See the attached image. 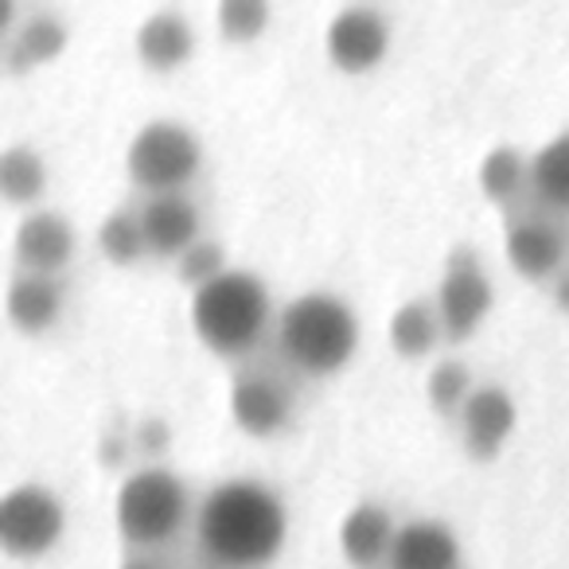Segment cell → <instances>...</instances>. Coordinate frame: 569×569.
Instances as JSON below:
<instances>
[{"mask_svg":"<svg viewBox=\"0 0 569 569\" xmlns=\"http://www.w3.org/2000/svg\"><path fill=\"white\" fill-rule=\"evenodd\" d=\"M191 51H196V36L180 12H157L137 28V56L149 71H176L188 63Z\"/></svg>","mask_w":569,"mask_h":569,"instance_id":"obj_16","label":"cell"},{"mask_svg":"<svg viewBox=\"0 0 569 569\" xmlns=\"http://www.w3.org/2000/svg\"><path fill=\"white\" fill-rule=\"evenodd\" d=\"M67 48V24L56 12H36L24 20L20 36L9 43V67L12 71H32L36 63H51Z\"/></svg>","mask_w":569,"mask_h":569,"instance_id":"obj_18","label":"cell"},{"mask_svg":"<svg viewBox=\"0 0 569 569\" xmlns=\"http://www.w3.org/2000/svg\"><path fill=\"white\" fill-rule=\"evenodd\" d=\"M491 281L483 277L480 261L468 246L452 250L449 269L437 289V312H441V328L449 340H468L480 328V320L491 312Z\"/></svg>","mask_w":569,"mask_h":569,"instance_id":"obj_7","label":"cell"},{"mask_svg":"<svg viewBox=\"0 0 569 569\" xmlns=\"http://www.w3.org/2000/svg\"><path fill=\"white\" fill-rule=\"evenodd\" d=\"M553 305H558L561 312H569V269L558 273V281H553Z\"/></svg>","mask_w":569,"mask_h":569,"instance_id":"obj_29","label":"cell"},{"mask_svg":"<svg viewBox=\"0 0 569 569\" xmlns=\"http://www.w3.org/2000/svg\"><path fill=\"white\" fill-rule=\"evenodd\" d=\"M507 261L530 281H542V277L558 273L561 261H566V238L546 219L511 222V230H507Z\"/></svg>","mask_w":569,"mask_h":569,"instance_id":"obj_14","label":"cell"},{"mask_svg":"<svg viewBox=\"0 0 569 569\" xmlns=\"http://www.w3.org/2000/svg\"><path fill=\"white\" fill-rule=\"evenodd\" d=\"M118 530L133 546H160L180 530L188 515L183 483L168 468H141L118 491Z\"/></svg>","mask_w":569,"mask_h":569,"instance_id":"obj_4","label":"cell"},{"mask_svg":"<svg viewBox=\"0 0 569 569\" xmlns=\"http://www.w3.org/2000/svg\"><path fill=\"white\" fill-rule=\"evenodd\" d=\"M472 390H476L472 375H468V367L457 363V359H445V363H437L433 371H429V379H426L429 406H433L437 413H460L468 398H472Z\"/></svg>","mask_w":569,"mask_h":569,"instance_id":"obj_24","label":"cell"},{"mask_svg":"<svg viewBox=\"0 0 569 569\" xmlns=\"http://www.w3.org/2000/svg\"><path fill=\"white\" fill-rule=\"evenodd\" d=\"M4 309H9V320L20 332L40 336V332H48L59 320V312H63V289H59L51 277L20 273L17 281L9 284V293H4Z\"/></svg>","mask_w":569,"mask_h":569,"instance_id":"obj_17","label":"cell"},{"mask_svg":"<svg viewBox=\"0 0 569 569\" xmlns=\"http://www.w3.org/2000/svg\"><path fill=\"white\" fill-rule=\"evenodd\" d=\"M269 4L266 0H227L219 4V32L230 43H250L266 32Z\"/></svg>","mask_w":569,"mask_h":569,"instance_id":"obj_25","label":"cell"},{"mask_svg":"<svg viewBox=\"0 0 569 569\" xmlns=\"http://www.w3.org/2000/svg\"><path fill=\"white\" fill-rule=\"evenodd\" d=\"M199 160H203L199 141L176 121H149L126 152L129 180L152 196L180 191L199 172Z\"/></svg>","mask_w":569,"mask_h":569,"instance_id":"obj_5","label":"cell"},{"mask_svg":"<svg viewBox=\"0 0 569 569\" xmlns=\"http://www.w3.org/2000/svg\"><path fill=\"white\" fill-rule=\"evenodd\" d=\"M530 188L538 191L546 207L569 211V133L553 137L550 144L535 152L530 160Z\"/></svg>","mask_w":569,"mask_h":569,"instance_id":"obj_20","label":"cell"},{"mask_svg":"<svg viewBox=\"0 0 569 569\" xmlns=\"http://www.w3.org/2000/svg\"><path fill=\"white\" fill-rule=\"evenodd\" d=\"M284 507L266 483L227 480L203 499L196 515L199 550L219 569H261L284 542Z\"/></svg>","mask_w":569,"mask_h":569,"instance_id":"obj_1","label":"cell"},{"mask_svg":"<svg viewBox=\"0 0 569 569\" xmlns=\"http://www.w3.org/2000/svg\"><path fill=\"white\" fill-rule=\"evenodd\" d=\"M230 418L250 437H269L289 426L293 398H289V390L281 382L266 379V375H242L230 387Z\"/></svg>","mask_w":569,"mask_h":569,"instance_id":"obj_11","label":"cell"},{"mask_svg":"<svg viewBox=\"0 0 569 569\" xmlns=\"http://www.w3.org/2000/svg\"><path fill=\"white\" fill-rule=\"evenodd\" d=\"M269 325L266 284L246 269H227L191 297V328L214 356H246Z\"/></svg>","mask_w":569,"mask_h":569,"instance_id":"obj_2","label":"cell"},{"mask_svg":"<svg viewBox=\"0 0 569 569\" xmlns=\"http://www.w3.org/2000/svg\"><path fill=\"white\" fill-rule=\"evenodd\" d=\"M395 519L379 503H359L340 522V550L356 569H375L395 546Z\"/></svg>","mask_w":569,"mask_h":569,"instance_id":"obj_15","label":"cell"},{"mask_svg":"<svg viewBox=\"0 0 569 569\" xmlns=\"http://www.w3.org/2000/svg\"><path fill=\"white\" fill-rule=\"evenodd\" d=\"M530 180V164L515 149L499 144L480 160V191L496 203H507L511 196H519V188Z\"/></svg>","mask_w":569,"mask_h":569,"instance_id":"obj_23","label":"cell"},{"mask_svg":"<svg viewBox=\"0 0 569 569\" xmlns=\"http://www.w3.org/2000/svg\"><path fill=\"white\" fill-rule=\"evenodd\" d=\"M176 269H180L183 284H191V289H203V284H211L214 277L227 273V250H222L219 242H211V238H199V242L191 246L180 261H176Z\"/></svg>","mask_w":569,"mask_h":569,"instance_id":"obj_26","label":"cell"},{"mask_svg":"<svg viewBox=\"0 0 569 569\" xmlns=\"http://www.w3.org/2000/svg\"><path fill=\"white\" fill-rule=\"evenodd\" d=\"M133 452H137L133 437H121V433H106L102 445H98V460H102L106 468H126Z\"/></svg>","mask_w":569,"mask_h":569,"instance_id":"obj_28","label":"cell"},{"mask_svg":"<svg viewBox=\"0 0 569 569\" xmlns=\"http://www.w3.org/2000/svg\"><path fill=\"white\" fill-rule=\"evenodd\" d=\"M0 188L9 203H32L48 188V168L28 144H9L0 160Z\"/></svg>","mask_w":569,"mask_h":569,"instance_id":"obj_21","label":"cell"},{"mask_svg":"<svg viewBox=\"0 0 569 569\" xmlns=\"http://www.w3.org/2000/svg\"><path fill=\"white\" fill-rule=\"evenodd\" d=\"M460 542L445 522L418 519L398 527L387 553V569H457Z\"/></svg>","mask_w":569,"mask_h":569,"instance_id":"obj_13","label":"cell"},{"mask_svg":"<svg viewBox=\"0 0 569 569\" xmlns=\"http://www.w3.org/2000/svg\"><path fill=\"white\" fill-rule=\"evenodd\" d=\"M98 246H102V253L113 261V266H133V261L149 250L144 227H141V211L121 207V211L106 214V222L98 227Z\"/></svg>","mask_w":569,"mask_h":569,"instance_id":"obj_22","label":"cell"},{"mask_svg":"<svg viewBox=\"0 0 569 569\" xmlns=\"http://www.w3.org/2000/svg\"><path fill=\"white\" fill-rule=\"evenodd\" d=\"M515 429V402L503 387H476L472 398L460 410V433H465V449L476 460H491L499 445L511 437Z\"/></svg>","mask_w":569,"mask_h":569,"instance_id":"obj_12","label":"cell"},{"mask_svg":"<svg viewBox=\"0 0 569 569\" xmlns=\"http://www.w3.org/2000/svg\"><path fill=\"white\" fill-rule=\"evenodd\" d=\"M325 43H328V59H332L340 71L363 74L382 63V56H387V48H390V28L375 9L351 4V9L332 17Z\"/></svg>","mask_w":569,"mask_h":569,"instance_id":"obj_8","label":"cell"},{"mask_svg":"<svg viewBox=\"0 0 569 569\" xmlns=\"http://www.w3.org/2000/svg\"><path fill=\"white\" fill-rule=\"evenodd\" d=\"M63 535V507L48 488L20 483L0 503V542L12 558H40Z\"/></svg>","mask_w":569,"mask_h":569,"instance_id":"obj_6","label":"cell"},{"mask_svg":"<svg viewBox=\"0 0 569 569\" xmlns=\"http://www.w3.org/2000/svg\"><path fill=\"white\" fill-rule=\"evenodd\" d=\"M168 426L160 418H149V421H141V426L133 429V445H137V452H149V457H157V452H164L168 449Z\"/></svg>","mask_w":569,"mask_h":569,"instance_id":"obj_27","label":"cell"},{"mask_svg":"<svg viewBox=\"0 0 569 569\" xmlns=\"http://www.w3.org/2000/svg\"><path fill=\"white\" fill-rule=\"evenodd\" d=\"M141 227H144L149 253H157V258L180 261L199 242V211L180 191L149 196V203L141 207Z\"/></svg>","mask_w":569,"mask_h":569,"instance_id":"obj_10","label":"cell"},{"mask_svg":"<svg viewBox=\"0 0 569 569\" xmlns=\"http://www.w3.org/2000/svg\"><path fill=\"white\" fill-rule=\"evenodd\" d=\"M441 332H445L441 312H437V305H429V301H410L390 317V348L406 359L429 356Z\"/></svg>","mask_w":569,"mask_h":569,"instance_id":"obj_19","label":"cell"},{"mask_svg":"<svg viewBox=\"0 0 569 569\" xmlns=\"http://www.w3.org/2000/svg\"><path fill=\"white\" fill-rule=\"evenodd\" d=\"M20 269L32 277H51L71 261L74 253V230L63 214L56 211H36L17 227V242H12Z\"/></svg>","mask_w":569,"mask_h":569,"instance_id":"obj_9","label":"cell"},{"mask_svg":"<svg viewBox=\"0 0 569 569\" xmlns=\"http://www.w3.org/2000/svg\"><path fill=\"white\" fill-rule=\"evenodd\" d=\"M121 569H160V566H157V561H149V558H129Z\"/></svg>","mask_w":569,"mask_h":569,"instance_id":"obj_30","label":"cell"},{"mask_svg":"<svg viewBox=\"0 0 569 569\" xmlns=\"http://www.w3.org/2000/svg\"><path fill=\"white\" fill-rule=\"evenodd\" d=\"M277 343L284 359L309 375H332L356 356V312L332 293H305L281 312Z\"/></svg>","mask_w":569,"mask_h":569,"instance_id":"obj_3","label":"cell"}]
</instances>
